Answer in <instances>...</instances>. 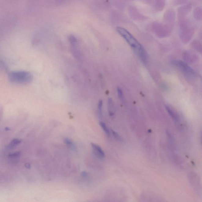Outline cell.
<instances>
[{
  "mask_svg": "<svg viewBox=\"0 0 202 202\" xmlns=\"http://www.w3.org/2000/svg\"><path fill=\"white\" fill-rule=\"evenodd\" d=\"M116 30L129 45L141 61L144 64H146L148 61V55L146 50L143 46L125 28L117 27L116 28Z\"/></svg>",
  "mask_w": 202,
  "mask_h": 202,
  "instance_id": "obj_1",
  "label": "cell"
},
{
  "mask_svg": "<svg viewBox=\"0 0 202 202\" xmlns=\"http://www.w3.org/2000/svg\"><path fill=\"white\" fill-rule=\"evenodd\" d=\"M9 80L13 83L28 84L32 81V75L29 72L25 71H15L9 74Z\"/></svg>",
  "mask_w": 202,
  "mask_h": 202,
  "instance_id": "obj_2",
  "label": "cell"
},
{
  "mask_svg": "<svg viewBox=\"0 0 202 202\" xmlns=\"http://www.w3.org/2000/svg\"><path fill=\"white\" fill-rule=\"evenodd\" d=\"M173 62V64L179 68L187 77L193 78L194 76V71L185 62L177 60L174 61Z\"/></svg>",
  "mask_w": 202,
  "mask_h": 202,
  "instance_id": "obj_3",
  "label": "cell"
},
{
  "mask_svg": "<svg viewBox=\"0 0 202 202\" xmlns=\"http://www.w3.org/2000/svg\"><path fill=\"white\" fill-rule=\"evenodd\" d=\"M68 41L72 46L73 53H74V55H76L77 46L78 44V40L76 38L74 35H70L68 37Z\"/></svg>",
  "mask_w": 202,
  "mask_h": 202,
  "instance_id": "obj_4",
  "label": "cell"
},
{
  "mask_svg": "<svg viewBox=\"0 0 202 202\" xmlns=\"http://www.w3.org/2000/svg\"><path fill=\"white\" fill-rule=\"evenodd\" d=\"M91 145L93 149L94 150L95 152L97 154V155L101 158H104L105 156V153L101 149L100 146L95 144L91 143Z\"/></svg>",
  "mask_w": 202,
  "mask_h": 202,
  "instance_id": "obj_5",
  "label": "cell"
},
{
  "mask_svg": "<svg viewBox=\"0 0 202 202\" xmlns=\"http://www.w3.org/2000/svg\"><path fill=\"white\" fill-rule=\"evenodd\" d=\"M21 141L19 139H13V140H12L11 141L10 143L8 145L7 147V149L9 150L13 149L16 146H17L18 145L20 144L21 143Z\"/></svg>",
  "mask_w": 202,
  "mask_h": 202,
  "instance_id": "obj_6",
  "label": "cell"
},
{
  "mask_svg": "<svg viewBox=\"0 0 202 202\" xmlns=\"http://www.w3.org/2000/svg\"><path fill=\"white\" fill-rule=\"evenodd\" d=\"M108 106L109 109V113L110 116H113V103L112 99L109 98L108 100Z\"/></svg>",
  "mask_w": 202,
  "mask_h": 202,
  "instance_id": "obj_7",
  "label": "cell"
},
{
  "mask_svg": "<svg viewBox=\"0 0 202 202\" xmlns=\"http://www.w3.org/2000/svg\"><path fill=\"white\" fill-rule=\"evenodd\" d=\"M64 142L66 145L68 146L71 150H75L76 149L75 145L70 139L68 138H65L64 139Z\"/></svg>",
  "mask_w": 202,
  "mask_h": 202,
  "instance_id": "obj_8",
  "label": "cell"
},
{
  "mask_svg": "<svg viewBox=\"0 0 202 202\" xmlns=\"http://www.w3.org/2000/svg\"><path fill=\"white\" fill-rule=\"evenodd\" d=\"M100 124L103 130H104L107 135H110V132L109 128L107 127L106 124L104 122L100 121Z\"/></svg>",
  "mask_w": 202,
  "mask_h": 202,
  "instance_id": "obj_9",
  "label": "cell"
},
{
  "mask_svg": "<svg viewBox=\"0 0 202 202\" xmlns=\"http://www.w3.org/2000/svg\"><path fill=\"white\" fill-rule=\"evenodd\" d=\"M102 106L103 101L102 100H100L99 101L97 109H98V113L100 117L102 116Z\"/></svg>",
  "mask_w": 202,
  "mask_h": 202,
  "instance_id": "obj_10",
  "label": "cell"
},
{
  "mask_svg": "<svg viewBox=\"0 0 202 202\" xmlns=\"http://www.w3.org/2000/svg\"><path fill=\"white\" fill-rule=\"evenodd\" d=\"M166 109L167 110L168 113H169V115H170V116H171L172 118L174 119V120H175V121H177V116H176V115L175 114L174 112H173V111L171 109H170V108H169V107H167Z\"/></svg>",
  "mask_w": 202,
  "mask_h": 202,
  "instance_id": "obj_11",
  "label": "cell"
},
{
  "mask_svg": "<svg viewBox=\"0 0 202 202\" xmlns=\"http://www.w3.org/2000/svg\"><path fill=\"white\" fill-rule=\"evenodd\" d=\"M21 155V152H20L11 153L9 155V158H18Z\"/></svg>",
  "mask_w": 202,
  "mask_h": 202,
  "instance_id": "obj_12",
  "label": "cell"
},
{
  "mask_svg": "<svg viewBox=\"0 0 202 202\" xmlns=\"http://www.w3.org/2000/svg\"><path fill=\"white\" fill-rule=\"evenodd\" d=\"M112 135H113V137H114L115 139H116V140L119 141H121L122 139L120 138V135H119L118 134L117 132H116V131L112 130Z\"/></svg>",
  "mask_w": 202,
  "mask_h": 202,
  "instance_id": "obj_13",
  "label": "cell"
},
{
  "mask_svg": "<svg viewBox=\"0 0 202 202\" xmlns=\"http://www.w3.org/2000/svg\"><path fill=\"white\" fill-rule=\"evenodd\" d=\"M117 92L118 96L120 100H123V91L120 88H118Z\"/></svg>",
  "mask_w": 202,
  "mask_h": 202,
  "instance_id": "obj_14",
  "label": "cell"
},
{
  "mask_svg": "<svg viewBox=\"0 0 202 202\" xmlns=\"http://www.w3.org/2000/svg\"><path fill=\"white\" fill-rule=\"evenodd\" d=\"M81 175L83 177H86L87 175V173L86 171H83L82 173H81Z\"/></svg>",
  "mask_w": 202,
  "mask_h": 202,
  "instance_id": "obj_15",
  "label": "cell"
}]
</instances>
